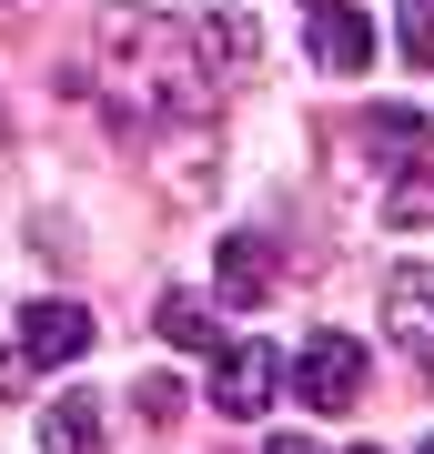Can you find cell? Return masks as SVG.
I'll use <instances>...</instances> for the list:
<instances>
[{
  "label": "cell",
  "instance_id": "1",
  "mask_svg": "<svg viewBox=\"0 0 434 454\" xmlns=\"http://www.w3.org/2000/svg\"><path fill=\"white\" fill-rule=\"evenodd\" d=\"M273 394H283V354L263 333L212 343V414H273Z\"/></svg>",
  "mask_w": 434,
  "mask_h": 454
},
{
  "label": "cell",
  "instance_id": "2",
  "mask_svg": "<svg viewBox=\"0 0 434 454\" xmlns=\"http://www.w3.org/2000/svg\"><path fill=\"white\" fill-rule=\"evenodd\" d=\"M293 394H304L313 414H354V394H364V343H354V333H304V354H293Z\"/></svg>",
  "mask_w": 434,
  "mask_h": 454
},
{
  "label": "cell",
  "instance_id": "3",
  "mask_svg": "<svg viewBox=\"0 0 434 454\" xmlns=\"http://www.w3.org/2000/svg\"><path fill=\"white\" fill-rule=\"evenodd\" d=\"M313 61L334 71V82L374 71V11L364 0H313Z\"/></svg>",
  "mask_w": 434,
  "mask_h": 454
},
{
  "label": "cell",
  "instance_id": "4",
  "mask_svg": "<svg viewBox=\"0 0 434 454\" xmlns=\"http://www.w3.org/2000/svg\"><path fill=\"white\" fill-rule=\"evenodd\" d=\"M384 333L434 373V262H404V273L384 283Z\"/></svg>",
  "mask_w": 434,
  "mask_h": 454
},
{
  "label": "cell",
  "instance_id": "5",
  "mask_svg": "<svg viewBox=\"0 0 434 454\" xmlns=\"http://www.w3.org/2000/svg\"><path fill=\"white\" fill-rule=\"evenodd\" d=\"M91 343H101V324L81 303H31L20 313V364H81Z\"/></svg>",
  "mask_w": 434,
  "mask_h": 454
},
{
  "label": "cell",
  "instance_id": "6",
  "mask_svg": "<svg viewBox=\"0 0 434 454\" xmlns=\"http://www.w3.org/2000/svg\"><path fill=\"white\" fill-rule=\"evenodd\" d=\"M212 283H223V303H263V293H273V243H263V232H233L223 262H212Z\"/></svg>",
  "mask_w": 434,
  "mask_h": 454
},
{
  "label": "cell",
  "instance_id": "7",
  "mask_svg": "<svg viewBox=\"0 0 434 454\" xmlns=\"http://www.w3.org/2000/svg\"><path fill=\"white\" fill-rule=\"evenodd\" d=\"M162 343H172V354H212V343H223V303H202V293H162Z\"/></svg>",
  "mask_w": 434,
  "mask_h": 454
},
{
  "label": "cell",
  "instance_id": "8",
  "mask_svg": "<svg viewBox=\"0 0 434 454\" xmlns=\"http://www.w3.org/2000/svg\"><path fill=\"white\" fill-rule=\"evenodd\" d=\"M41 454H101V404H91V394H51Z\"/></svg>",
  "mask_w": 434,
  "mask_h": 454
},
{
  "label": "cell",
  "instance_id": "9",
  "mask_svg": "<svg viewBox=\"0 0 434 454\" xmlns=\"http://www.w3.org/2000/svg\"><path fill=\"white\" fill-rule=\"evenodd\" d=\"M364 152H384V162H424V152H434V121L404 112V101H384V112L364 121Z\"/></svg>",
  "mask_w": 434,
  "mask_h": 454
},
{
  "label": "cell",
  "instance_id": "10",
  "mask_svg": "<svg viewBox=\"0 0 434 454\" xmlns=\"http://www.w3.org/2000/svg\"><path fill=\"white\" fill-rule=\"evenodd\" d=\"M193 51H202V61H223V71H253V20H242V11H212V20H193Z\"/></svg>",
  "mask_w": 434,
  "mask_h": 454
},
{
  "label": "cell",
  "instance_id": "11",
  "mask_svg": "<svg viewBox=\"0 0 434 454\" xmlns=\"http://www.w3.org/2000/svg\"><path fill=\"white\" fill-rule=\"evenodd\" d=\"M384 223H394V232H424V223H434V172H424V162H404V182L384 192Z\"/></svg>",
  "mask_w": 434,
  "mask_h": 454
},
{
  "label": "cell",
  "instance_id": "12",
  "mask_svg": "<svg viewBox=\"0 0 434 454\" xmlns=\"http://www.w3.org/2000/svg\"><path fill=\"white\" fill-rule=\"evenodd\" d=\"M394 51H404V61H414V71H434V0H394Z\"/></svg>",
  "mask_w": 434,
  "mask_h": 454
},
{
  "label": "cell",
  "instance_id": "13",
  "mask_svg": "<svg viewBox=\"0 0 434 454\" xmlns=\"http://www.w3.org/2000/svg\"><path fill=\"white\" fill-rule=\"evenodd\" d=\"M263 454H313V444H304V434H273V444H263Z\"/></svg>",
  "mask_w": 434,
  "mask_h": 454
},
{
  "label": "cell",
  "instance_id": "14",
  "mask_svg": "<svg viewBox=\"0 0 434 454\" xmlns=\"http://www.w3.org/2000/svg\"><path fill=\"white\" fill-rule=\"evenodd\" d=\"M343 454H384V444H343Z\"/></svg>",
  "mask_w": 434,
  "mask_h": 454
},
{
  "label": "cell",
  "instance_id": "15",
  "mask_svg": "<svg viewBox=\"0 0 434 454\" xmlns=\"http://www.w3.org/2000/svg\"><path fill=\"white\" fill-rule=\"evenodd\" d=\"M424 454H434V444H424Z\"/></svg>",
  "mask_w": 434,
  "mask_h": 454
}]
</instances>
